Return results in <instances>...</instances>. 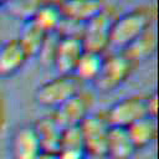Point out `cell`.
Here are the masks:
<instances>
[{
	"mask_svg": "<svg viewBox=\"0 0 159 159\" xmlns=\"http://www.w3.org/2000/svg\"><path fill=\"white\" fill-rule=\"evenodd\" d=\"M61 148H83V137L80 125L66 127L62 129ZM60 148V149H61Z\"/></svg>",
	"mask_w": 159,
	"mask_h": 159,
	"instance_id": "cell-21",
	"label": "cell"
},
{
	"mask_svg": "<svg viewBox=\"0 0 159 159\" xmlns=\"http://www.w3.org/2000/svg\"><path fill=\"white\" fill-rule=\"evenodd\" d=\"M30 58L17 37L0 42V78L16 75Z\"/></svg>",
	"mask_w": 159,
	"mask_h": 159,
	"instance_id": "cell-10",
	"label": "cell"
},
{
	"mask_svg": "<svg viewBox=\"0 0 159 159\" xmlns=\"http://www.w3.org/2000/svg\"><path fill=\"white\" fill-rule=\"evenodd\" d=\"M58 1H60V2H58V4H61V2H62V1H65V0H58Z\"/></svg>",
	"mask_w": 159,
	"mask_h": 159,
	"instance_id": "cell-27",
	"label": "cell"
},
{
	"mask_svg": "<svg viewBox=\"0 0 159 159\" xmlns=\"http://www.w3.org/2000/svg\"><path fill=\"white\" fill-rule=\"evenodd\" d=\"M92 94L84 91H80L56 109H53L52 116L62 128L80 125L81 122L92 112Z\"/></svg>",
	"mask_w": 159,
	"mask_h": 159,
	"instance_id": "cell-7",
	"label": "cell"
},
{
	"mask_svg": "<svg viewBox=\"0 0 159 159\" xmlns=\"http://www.w3.org/2000/svg\"><path fill=\"white\" fill-rule=\"evenodd\" d=\"M6 1H9V0H0V5H4Z\"/></svg>",
	"mask_w": 159,
	"mask_h": 159,
	"instance_id": "cell-26",
	"label": "cell"
},
{
	"mask_svg": "<svg viewBox=\"0 0 159 159\" xmlns=\"http://www.w3.org/2000/svg\"><path fill=\"white\" fill-rule=\"evenodd\" d=\"M82 83L73 73L58 75L36 87L34 93L35 102L41 107L56 109L68 98L82 91Z\"/></svg>",
	"mask_w": 159,
	"mask_h": 159,
	"instance_id": "cell-2",
	"label": "cell"
},
{
	"mask_svg": "<svg viewBox=\"0 0 159 159\" xmlns=\"http://www.w3.org/2000/svg\"><path fill=\"white\" fill-rule=\"evenodd\" d=\"M112 21L111 15L106 10H102L87 20L83 24L81 32L83 48L87 51L103 53L104 50L109 47V31Z\"/></svg>",
	"mask_w": 159,
	"mask_h": 159,
	"instance_id": "cell-5",
	"label": "cell"
},
{
	"mask_svg": "<svg viewBox=\"0 0 159 159\" xmlns=\"http://www.w3.org/2000/svg\"><path fill=\"white\" fill-rule=\"evenodd\" d=\"M61 35L55 31V32H50L47 34L43 43H42V47L37 55V57L40 58L41 63L42 65H46V66H52V62H53V56H55V51H56V46H57V42L60 40Z\"/></svg>",
	"mask_w": 159,
	"mask_h": 159,
	"instance_id": "cell-20",
	"label": "cell"
},
{
	"mask_svg": "<svg viewBox=\"0 0 159 159\" xmlns=\"http://www.w3.org/2000/svg\"><path fill=\"white\" fill-rule=\"evenodd\" d=\"M155 11L149 6H138L125 11L112 21L109 46L122 51L127 45L154 25Z\"/></svg>",
	"mask_w": 159,
	"mask_h": 159,
	"instance_id": "cell-1",
	"label": "cell"
},
{
	"mask_svg": "<svg viewBox=\"0 0 159 159\" xmlns=\"http://www.w3.org/2000/svg\"><path fill=\"white\" fill-rule=\"evenodd\" d=\"M125 129L137 152L149 148L157 139V120L149 117L135 120Z\"/></svg>",
	"mask_w": 159,
	"mask_h": 159,
	"instance_id": "cell-15",
	"label": "cell"
},
{
	"mask_svg": "<svg viewBox=\"0 0 159 159\" xmlns=\"http://www.w3.org/2000/svg\"><path fill=\"white\" fill-rule=\"evenodd\" d=\"M58 5L65 17L80 24L104 10L102 0H65Z\"/></svg>",
	"mask_w": 159,
	"mask_h": 159,
	"instance_id": "cell-14",
	"label": "cell"
},
{
	"mask_svg": "<svg viewBox=\"0 0 159 159\" xmlns=\"http://www.w3.org/2000/svg\"><path fill=\"white\" fill-rule=\"evenodd\" d=\"M42 0H9L4 5L7 12L22 21L32 19L37 9L42 5Z\"/></svg>",
	"mask_w": 159,
	"mask_h": 159,
	"instance_id": "cell-19",
	"label": "cell"
},
{
	"mask_svg": "<svg viewBox=\"0 0 159 159\" xmlns=\"http://www.w3.org/2000/svg\"><path fill=\"white\" fill-rule=\"evenodd\" d=\"M46 36H47V34L45 31H42L30 19V20L22 21V26H21L17 39L30 57H37Z\"/></svg>",
	"mask_w": 159,
	"mask_h": 159,
	"instance_id": "cell-17",
	"label": "cell"
},
{
	"mask_svg": "<svg viewBox=\"0 0 159 159\" xmlns=\"http://www.w3.org/2000/svg\"><path fill=\"white\" fill-rule=\"evenodd\" d=\"M42 149L31 124H21L12 129L7 139L9 159H39Z\"/></svg>",
	"mask_w": 159,
	"mask_h": 159,
	"instance_id": "cell-6",
	"label": "cell"
},
{
	"mask_svg": "<svg viewBox=\"0 0 159 159\" xmlns=\"http://www.w3.org/2000/svg\"><path fill=\"white\" fill-rule=\"evenodd\" d=\"M157 50V32L154 30V25L145 30L142 35H139L135 40H133L129 45H127L122 52L133 62L138 63L140 61H145L150 58Z\"/></svg>",
	"mask_w": 159,
	"mask_h": 159,
	"instance_id": "cell-12",
	"label": "cell"
},
{
	"mask_svg": "<svg viewBox=\"0 0 159 159\" xmlns=\"http://www.w3.org/2000/svg\"><path fill=\"white\" fill-rule=\"evenodd\" d=\"M106 118L111 127L127 128L135 120L147 117L144 96L132 94L114 102L106 112Z\"/></svg>",
	"mask_w": 159,
	"mask_h": 159,
	"instance_id": "cell-8",
	"label": "cell"
},
{
	"mask_svg": "<svg viewBox=\"0 0 159 159\" xmlns=\"http://www.w3.org/2000/svg\"><path fill=\"white\" fill-rule=\"evenodd\" d=\"M80 128L83 137V147L88 157H106L107 137L111 125L104 112H91L81 122Z\"/></svg>",
	"mask_w": 159,
	"mask_h": 159,
	"instance_id": "cell-4",
	"label": "cell"
},
{
	"mask_svg": "<svg viewBox=\"0 0 159 159\" xmlns=\"http://www.w3.org/2000/svg\"><path fill=\"white\" fill-rule=\"evenodd\" d=\"M9 119V111H7V102L4 92L0 89V135L5 132L7 127Z\"/></svg>",
	"mask_w": 159,
	"mask_h": 159,
	"instance_id": "cell-24",
	"label": "cell"
},
{
	"mask_svg": "<svg viewBox=\"0 0 159 159\" xmlns=\"http://www.w3.org/2000/svg\"><path fill=\"white\" fill-rule=\"evenodd\" d=\"M63 19V14L57 2H43L35 15L32 16V21L46 34L55 32L58 30L61 21Z\"/></svg>",
	"mask_w": 159,
	"mask_h": 159,
	"instance_id": "cell-16",
	"label": "cell"
},
{
	"mask_svg": "<svg viewBox=\"0 0 159 159\" xmlns=\"http://www.w3.org/2000/svg\"><path fill=\"white\" fill-rule=\"evenodd\" d=\"M137 153L125 128L111 127L107 137L106 158L108 159H130Z\"/></svg>",
	"mask_w": 159,
	"mask_h": 159,
	"instance_id": "cell-13",
	"label": "cell"
},
{
	"mask_svg": "<svg viewBox=\"0 0 159 159\" xmlns=\"http://www.w3.org/2000/svg\"><path fill=\"white\" fill-rule=\"evenodd\" d=\"M83 51L84 48L80 36H61L56 46L52 67L57 70L58 75L73 73L76 63Z\"/></svg>",
	"mask_w": 159,
	"mask_h": 159,
	"instance_id": "cell-9",
	"label": "cell"
},
{
	"mask_svg": "<svg viewBox=\"0 0 159 159\" xmlns=\"http://www.w3.org/2000/svg\"><path fill=\"white\" fill-rule=\"evenodd\" d=\"M134 67L135 63H133L122 51L112 52L104 56L102 67L91 83L97 91L109 93L120 87L130 77Z\"/></svg>",
	"mask_w": 159,
	"mask_h": 159,
	"instance_id": "cell-3",
	"label": "cell"
},
{
	"mask_svg": "<svg viewBox=\"0 0 159 159\" xmlns=\"http://www.w3.org/2000/svg\"><path fill=\"white\" fill-rule=\"evenodd\" d=\"M103 58H104L103 53L84 50L76 63L73 75L82 82L86 81L92 82L102 67Z\"/></svg>",
	"mask_w": 159,
	"mask_h": 159,
	"instance_id": "cell-18",
	"label": "cell"
},
{
	"mask_svg": "<svg viewBox=\"0 0 159 159\" xmlns=\"http://www.w3.org/2000/svg\"><path fill=\"white\" fill-rule=\"evenodd\" d=\"M56 159H88V154L83 148H61Z\"/></svg>",
	"mask_w": 159,
	"mask_h": 159,
	"instance_id": "cell-23",
	"label": "cell"
},
{
	"mask_svg": "<svg viewBox=\"0 0 159 159\" xmlns=\"http://www.w3.org/2000/svg\"><path fill=\"white\" fill-rule=\"evenodd\" d=\"M144 107H145V116L157 120L158 114V92L153 89L149 94L144 96Z\"/></svg>",
	"mask_w": 159,
	"mask_h": 159,
	"instance_id": "cell-22",
	"label": "cell"
},
{
	"mask_svg": "<svg viewBox=\"0 0 159 159\" xmlns=\"http://www.w3.org/2000/svg\"><path fill=\"white\" fill-rule=\"evenodd\" d=\"M39 159H56V153H45L42 152Z\"/></svg>",
	"mask_w": 159,
	"mask_h": 159,
	"instance_id": "cell-25",
	"label": "cell"
},
{
	"mask_svg": "<svg viewBox=\"0 0 159 159\" xmlns=\"http://www.w3.org/2000/svg\"><path fill=\"white\" fill-rule=\"evenodd\" d=\"M31 125L37 135L42 152L57 153L60 150L61 135L63 128L56 122L52 114H47L37 118Z\"/></svg>",
	"mask_w": 159,
	"mask_h": 159,
	"instance_id": "cell-11",
	"label": "cell"
}]
</instances>
